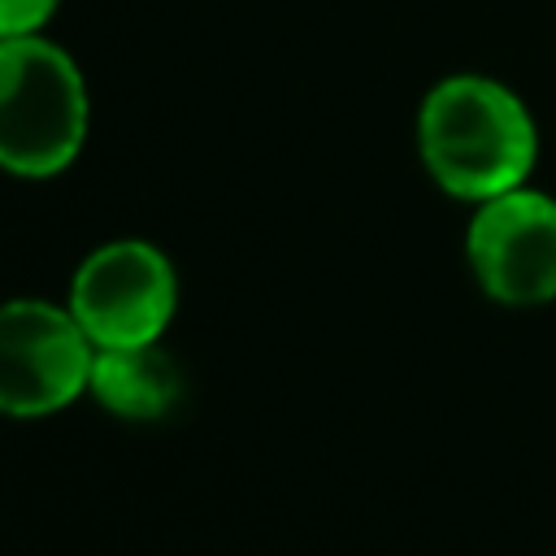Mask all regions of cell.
Returning a JSON list of instances; mask_svg holds the SVG:
<instances>
[{
	"label": "cell",
	"instance_id": "cell-1",
	"mask_svg": "<svg viewBox=\"0 0 556 556\" xmlns=\"http://www.w3.org/2000/svg\"><path fill=\"white\" fill-rule=\"evenodd\" d=\"M417 152L447 195L482 204L530 182L539 122L508 83L491 74H447L421 96Z\"/></svg>",
	"mask_w": 556,
	"mask_h": 556
},
{
	"label": "cell",
	"instance_id": "cell-2",
	"mask_svg": "<svg viewBox=\"0 0 556 556\" xmlns=\"http://www.w3.org/2000/svg\"><path fill=\"white\" fill-rule=\"evenodd\" d=\"M87 139V83L78 61L35 35L0 39V169L61 174Z\"/></svg>",
	"mask_w": 556,
	"mask_h": 556
},
{
	"label": "cell",
	"instance_id": "cell-3",
	"mask_svg": "<svg viewBox=\"0 0 556 556\" xmlns=\"http://www.w3.org/2000/svg\"><path fill=\"white\" fill-rule=\"evenodd\" d=\"M174 265L143 239H113L96 248L70 282V313L96 348L156 343L174 317Z\"/></svg>",
	"mask_w": 556,
	"mask_h": 556
},
{
	"label": "cell",
	"instance_id": "cell-4",
	"mask_svg": "<svg viewBox=\"0 0 556 556\" xmlns=\"http://www.w3.org/2000/svg\"><path fill=\"white\" fill-rule=\"evenodd\" d=\"M465 256L495 304L534 308L556 300V200L521 182L473 204Z\"/></svg>",
	"mask_w": 556,
	"mask_h": 556
},
{
	"label": "cell",
	"instance_id": "cell-5",
	"mask_svg": "<svg viewBox=\"0 0 556 556\" xmlns=\"http://www.w3.org/2000/svg\"><path fill=\"white\" fill-rule=\"evenodd\" d=\"M96 343L70 308L48 300L0 304V413L48 417L87 391Z\"/></svg>",
	"mask_w": 556,
	"mask_h": 556
},
{
	"label": "cell",
	"instance_id": "cell-6",
	"mask_svg": "<svg viewBox=\"0 0 556 556\" xmlns=\"http://www.w3.org/2000/svg\"><path fill=\"white\" fill-rule=\"evenodd\" d=\"M87 391L122 421H156L182 395V369L156 343L96 348Z\"/></svg>",
	"mask_w": 556,
	"mask_h": 556
},
{
	"label": "cell",
	"instance_id": "cell-7",
	"mask_svg": "<svg viewBox=\"0 0 556 556\" xmlns=\"http://www.w3.org/2000/svg\"><path fill=\"white\" fill-rule=\"evenodd\" d=\"M61 0H0V39L9 35H35Z\"/></svg>",
	"mask_w": 556,
	"mask_h": 556
}]
</instances>
